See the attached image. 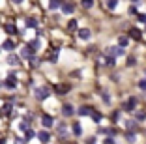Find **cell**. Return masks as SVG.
<instances>
[{
	"label": "cell",
	"mask_w": 146,
	"mask_h": 144,
	"mask_svg": "<svg viewBox=\"0 0 146 144\" xmlns=\"http://www.w3.org/2000/svg\"><path fill=\"white\" fill-rule=\"evenodd\" d=\"M49 96H51V90L47 88V86H39V88L34 90V98L39 99V101H43V99H47Z\"/></svg>",
	"instance_id": "1"
},
{
	"label": "cell",
	"mask_w": 146,
	"mask_h": 144,
	"mask_svg": "<svg viewBox=\"0 0 146 144\" xmlns=\"http://www.w3.org/2000/svg\"><path fill=\"white\" fill-rule=\"evenodd\" d=\"M58 54H60V47H52V51L51 52H47V60L51 64H54V62H58Z\"/></svg>",
	"instance_id": "2"
},
{
	"label": "cell",
	"mask_w": 146,
	"mask_h": 144,
	"mask_svg": "<svg viewBox=\"0 0 146 144\" xmlns=\"http://www.w3.org/2000/svg\"><path fill=\"white\" fill-rule=\"evenodd\" d=\"M73 11H75L73 2H64V4H62V13H64V15H71Z\"/></svg>",
	"instance_id": "3"
},
{
	"label": "cell",
	"mask_w": 146,
	"mask_h": 144,
	"mask_svg": "<svg viewBox=\"0 0 146 144\" xmlns=\"http://www.w3.org/2000/svg\"><path fill=\"white\" fill-rule=\"evenodd\" d=\"M135 105H137V98H129L127 101L124 103V110L131 112V110H135Z\"/></svg>",
	"instance_id": "4"
},
{
	"label": "cell",
	"mask_w": 146,
	"mask_h": 144,
	"mask_svg": "<svg viewBox=\"0 0 146 144\" xmlns=\"http://www.w3.org/2000/svg\"><path fill=\"white\" fill-rule=\"evenodd\" d=\"M41 123H43V127H52L54 125V118H52V116H49V114H43L41 116Z\"/></svg>",
	"instance_id": "5"
},
{
	"label": "cell",
	"mask_w": 146,
	"mask_h": 144,
	"mask_svg": "<svg viewBox=\"0 0 146 144\" xmlns=\"http://www.w3.org/2000/svg\"><path fill=\"white\" fill-rule=\"evenodd\" d=\"M107 54H111V56H122V54H124V47H109Z\"/></svg>",
	"instance_id": "6"
},
{
	"label": "cell",
	"mask_w": 146,
	"mask_h": 144,
	"mask_svg": "<svg viewBox=\"0 0 146 144\" xmlns=\"http://www.w3.org/2000/svg\"><path fill=\"white\" fill-rule=\"evenodd\" d=\"M79 116H90L92 112H94V109H92L90 105H82V107H79Z\"/></svg>",
	"instance_id": "7"
},
{
	"label": "cell",
	"mask_w": 146,
	"mask_h": 144,
	"mask_svg": "<svg viewBox=\"0 0 146 144\" xmlns=\"http://www.w3.org/2000/svg\"><path fill=\"white\" fill-rule=\"evenodd\" d=\"M38 139L41 140V142H49V140H51V135H49L47 127H45V129H43V131H39V133H38Z\"/></svg>",
	"instance_id": "8"
},
{
	"label": "cell",
	"mask_w": 146,
	"mask_h": 144,
	"mask_svg": "<svg viewBox=\"0 0 146 144\" xmlns=\"http://www.w3.org/2000/svg\"><path fill=\"white\" fill-rule=\"evenodd\" d=\"M34 49H32V47L30 45H26L25 47V49H23V51H21V56H25V58H30V56H34Z\"/></svg>",
	"instance_id": "9"
},
{
	"label": "cell",
	"mask_w": 146,
	"mask_h": 144,
	"mask_svg": "<svg viewBox=\"0 0 146 144\" xmlns=\"http://www.w3.org/2000/svg\"><path fill=\"white\" fill-rule=\"evenodd\" d=\"M4 86H6V88H9V90H15V88H17V81H15V77H9L8 81H4Z\"/></svg>",
	"instance_id": "10"
},
{
	"label": "cell",
	"mask_w": 146,
	"mask_h": 144,
	"mask_svg": "<svg viewBox=\"0 0 146 144\" xmlns=\"http://www.w3.org/2000/svg\"><path fill=\"white\" fill-rule=\"evenodd\" d=\"M129 38H131V39H137V41H139V39L142 38L141 30H139V28H131V30H129Z\"/></svg>",
	"instance_id": "11"
},
{
	"label": "cell",
	"mask_w": 146,
	"mask_h": 144,
	"mask_svg": "<svg viewBox=\"0 0 146 144\" xmlns=\"http://www.w3.org/2000/svg\"><path fill=\"white\" fill-rule=\"evenodd\" d=\"M30 122H32L30 116H26V118L23 120L21 123H19V129H21V131H28V125H30Z\"/></svg>",
	"instance_id": "12"
},
{
	"label": "cell",
	"mask_w": 146,
	"mask_h": 144,
	"mask_svg": "<svg viewBox=\"0 0 146 144\" xmlns=\"http://www.w3.org/2000/svg\"><path fill=\"white\" fill-rule=\"evenodd\" d=\"M90 36H92V32L88 28H81L79 30V38L81 39H90Z\"/></svg>",
	"instance_id": "13"
},
{
	"label": "cell",
	"mask_w": 146,
	"mask_h": 144,
	"mask_svg": "<svg viewBox=\"0 0 146 144\" xmlns=\"http://www.w3.org/2000/svg\"><path fill=\"white\" fill-rule=\"evenodd\" d=\"M62 0H49V9H58V8H62Z\"/></svg>",
	"instance_id": "14"
},
{
	"label": "cell",
	"mask_w": 146,
	"mask_h": 144,
	"mask_svg": "<svg viewBox=\"0 0 146 144\" xmlns=\"http://www.w3.org/2000/svg\"><path fill=\"white\" fill-rule=\"evenodd\" d=\"M4 30L8 32V34H15V32H17V26L13 25V23H6V25H4Z\"/></svg>",
	"instance_id": "15"
},
{
	"label": "cell",
	"mask_w": 146,
	"mask_h": 144,
	"mask_svg": "<svg viewBox=\"0 0 146 144\" xmlns=\"http://www.w3.org/2000/svg\"><path fill=\"white\" fill-rule=\"evenodd\" d=\"M8 64H9V66H19V64H21V60H19V56H17V54H9Z\"/></svg>",
	"instance_id": "16"
},
{
	"label": "cell",
	"mask_w": 146,
	"mask_h": 144,
	"mask_svg": "<svg viewBox=\"0 0 146 144\" xmlns=\"http://www.w3.org/2000/svg\"><path fill=\"white\" fill-rule=\"evenodd\" d=\"M73 112H75V109H73L71 105H64V107H62V114H64V116H71Z\"/></svg>",
	"instance_id": "17"
},
{
	"label": "cell",
	"mask_w": 146,
	"mask_h": 144,
	"mask_svg": "<svg viewBox=\"0 0 146 144\" xmlns=\"http://www.w3.org/2000/svg\"><path fill=\"white\" fill-rule=\"evenodd\" d=\"M2 49H4V51H13V49H15V43H13L11 39H6L4 45H2Z\"/></svg>",
	"instance_id": "18"
},
{
	"label": "cell",
	"mask_w": 146,
	"mask_h": 144,
	"mask_svg": "<svg viewBox=\"0 0 146 144\" xmlns=\"http://www.w3.org/2000/svg\"><path fill=\"white\" fill-rule=\"evenodd\" d=\"M28 45H30L32 49H34V51H39V47H41V41H39V38H36V39H32V41L28 43Z\"/></svg>",
	"instance_id": "19"
},
{
	"label": "cell",
	"mask_w": 146,
	"mask_h": 144,
	"mask_svg": "<svg viewBox=\"0 0 146 144\" xmlns=\"http://www.w3.org/2000/svg\"><path fill=\"white\" fill-rule=\"evenodd\" d=\"M73 133H75L77 137H81V135H82V127H81V123H79V122L73 123Z\"/></svg>",
	"instance_id": "20"
},
{
	"label": "cell",
	"mask_w": 146,
	"mask_h": 144,
	"mask_svg": "<svg viewBox=\"0 0 146 144\" xmlns=\"http://www.w3.org/2000/svg\"><path fill=\"white\" fill-rule=\"evenodd\" d=\"M127 43H129L127 36H120V38H118V45H120V47H127Z\"/></svg>",
	"instance_id": "21"
},
{
	"label": "cell",
	"mask_w": 146,
	"mask_h": 144,
	"mask_svg": "<svg viewBox=\"0 0 146 144\" xmlns=\"http://www.w3.org/2000/svg\"><path fill=\"white\" fill-rule=\"evenodd\" d=\"M90 116H92V120H94L96 123H99V122H101V118H103V116H101V112H98V110H94Z\"/></svg>",
	"instance_id": "22"
},
{
	"label": "cell",
	"mask_w": 146,
	"mask_h": 144,
	"mask_svg": "<svg viewBox=\"0 0 146 144\" xmlns=\"http://www.w3.org/2000/svg\"><path fill=\"white\" fill-rule=\"evenodd\" d=\"M125 140H127V142H135V133H133V129H129V131L125 133Z\"/></svg>",
	"instance_id": "23"
},
{
	"label": "cell",
	"mask_w": 146,
	"mask_h": 144,
	"mask_svg": "<svg viewBox=\"0 0 146 144\" xmlns=\"http://www.w3.org/2000/svg\"><path fill=\"white\" fill-rule=\"evenodd\" d=\"M56 92H58V94H66V92H69V86H68V84H60V86H56Z\"/></svg>",
	"instance_id": "24"
},
{
	"label": "cell",
	"mask_w": 146,
	"mask_h": 144,
	"mask_svg": "<svg viewBox=\"0 0 146 144\" xmlns=\"http://www.w3.org/2000/svg\"><path fill=\"white\" fill-rule=\"evenodd\" d=\"M26 26H28V28H36V26H38V21H36V19H26Z\"/></svg>",
	"instance_id": "25"
},
{
	"label": "cell",
	"mask_w": 146,
	"mask_h": 144,
	"mask_svg": "<svg viewBox=\"0 0 146 144\" xmlns=\"http://www.w3.org/2000/svg\"><path fill=\"white\" fill-rule=\"evenodd\" d=\"M114 58H116V56H111V54H109L107 58H103V60H105V64H107V66H114V64H116Z\"/></svg>",
	"instance_id": "26"
},
{
	"label": "cell",
	"mask_w": 146,
	"mask_h": 144,
	"mask_svg": "<svg viewBox=\"0 0 146 144\" xmlns=\"http://www.w3.org/2000/svg\"><path fill=\"white\" fill-rule=\"evenodd\" d=\"M125 127H127V129H135V127H137V120H127V122H125Z\"/></svg>",
	"instance_id": "27"
},
{
	"label": "cell",
	"mask_w": 146,
	"mask_h": 144,
	"mask_svg": "<svg viewBox=\"0 0 146 144\" xmlns=\"http://www.w3.org/2000/svg\"><path fill=\"white\" fill-rule=\"evenodd\" d=\"M81 4H82V8H86V9H90L92 6H94V0H82Z\"/></svg>",
	"instance_id": "28"
},
{
	"label": "cell",
	"mask_w": 146,
	"mask_h": 144,
	"mask_svg": "<svg viewBox=\"0 0 146 144\" xmlns=\"http://www.w3.org/2000/svg\"><path fill=\"white\" fill-rule=\"evenodd\" d=\"M34 137H36V133L32 131V129H28V131L25 133V140H32V139H34Z\"/></svg>",
	"instance_id": "29"
},
{
	"label": "cell",
	"mask_w": 146,
	"mask_h": 144,
	"mask_svg": "<svg viewBox=\"0 0 146 144\" xmlns=\"http://www.w3.org/2000/svg\"><path fill=\"white\" fill-rule=\"evenodd\" d=\"M11 109H13L11 103H6V105L2 107V112H4V114H9V112H11Z\"/></svg>",
	"instance_id": "30"
},
{
	"label": "cell",
	"mask_w": 146,
	"mask_h": 144,
	"mask_svg": "<svg viewBox=\"0 0 146 144\" xmlns=\"http://www.w3.org/2000/svg\"><path fill=\"white\" fill-rule=\"evenodd\" d=\"M146 118V112H142V110H141V112H137V114H135V120H137V122H142V120H144Z\"/></svg>",
	"instance_id": "31"
},
{
	"label": "cell",
	"mask_w": 146,
	"mask_h": 144,
	"mask_svg": "<svg viewBox=\"0 0 146 144\" xmlns=\"http://www.w3.org/2000/svg\"><path fill=\"white\" fill-rule=\"evenodd\" d=\"M28 60H30V66H32V68H34V66H38V64H39V58H38V56H30V58H28Z\"/></svg>",
	"instance_id": "32"
},
{
	"label": "cell",
	"mask_w": 146,
	"mask_h": 144,
	"mask_svg": "<svg viewBox=\"0 0 146 144\" xmlns=\"http://www.w3.org/2000/svg\"><path fill=\"white\" fill-rule=\"evenodd\" d=\"M116 4H118V0H107V8L109 9H114Z\"/></svg>",
	"instance_id": "33"
},
{
	"label": "cell",
	"mask_w": 146,
	"mask_h": 144,
	"mask_svg": "<svg viewBox=\"0 0 146 144\" xmlns=\"http://www.w3.org/2000/svg\"><path fill=\"white\" fill-rule=\"evenodd\" d=\"M68 28L69 30H75V28H77V21H75V19H71V21L68 23Z\"/></svg>",
	"instance_id": "34"
},
{
	"label": "cell",
	"mask_w": 146,
	"mask_h": 144,
	"mask_svg": "<svg viewBox=\"0 0 146 144\" xmlns=\"http://www.w3.org/2000/svg\"><path fill=\"white\" fill-rule=\"evenodd\" d=\"M58 133H60V137L64 139V135H66V125H64V123H60V125H58Z\"/></svg>",
	"instance_id": "35"
},
{
	"label": "cell",
	"mask_w": 146,
	"mask_h": 144,
	"mask_svg": "<svg viewBox=\"0 0 146 144\" xmlns=\"http://www.w3.org/2000/svg\"><path fill=\"white\" fill-rule=\"evenodd\" d=\"M137 19L141 23H146V13H137Z\"/></svg>",
	"instance_id": "36"
},
{
	"label": "cell",
	"mask_w": 146,
	"mask_h": 144,
	"mask_svg": "<svg viewBox=\"0 0 146 144\" xmlns=\"http://www.w3.org/2000/svg\"><path fill=\"white\" fill-rule=\"evenodd\" d=\"M101 96H103V101H105V103H111V96H109L107 92H103Z\"/></svg>",
	"instance_id": "37"
},
{
	"label": "cell",
	"mask_w": 146,
	"mask_h": 144,
	"mask_svg": "<svg viewBox=\"0 0 146 144\" xmlns=\"http://www.w3.org/2000/svg\"><path fill=\"white\" fill-rule=\"evenodd\" d=\"M139 88H141V90H144V92H146V79H142V81L139 82Z\"/></svg>",
	"instance_id": "38"
},
{
	"label": "cell",
	"mask_w": 146,
	"mask_h": 144,
	"mask_svg": "<svg viewBox=\"0 0 146 144\" xmlns=\"http://www.w3.org/2000/svg\"><path fill=\"white\" fill-rule=\"evenodd\" d=\"M118 118H120V112H112V122H118Z\"/></svg>",
	"instance_id": "39"
},
{
	"label": "cell",
	"mask_w": 146,
	"mask_h": 144,
	"mask_svg": "<svg viewBox=\"0 0 146 144\" xmlns=\"http://www.w3.org/2000/svg\"><path fill=\"white\" fill-rule=\"evenodd\" d=\"M127 66H129V68H131V66H135V58H133V56H131V58H127Z\"/></svg>",
	"instance_id": "40"
},
{
	"label": "cell",
	"mask_w": 146,
	"mask_h": 144,
	"mask_svg": "<svg viewBox=\"0 0 146 144\" xmlns=\"http://www.w3.org/2000/svg\"><path fill=\"white\" fill-rule=\"evenodd\" d=\"M129 13H131V15H137V8H135V6H131V8H129Z\"/></svg>",
	"instance_id": "41"
},
{
	"label": "cell",
	"mask_w": 146,
	"mask_h": 144,
	"mask_svg": "<svg viewBox=\"0 0 146 144\" xmlns=\"http://www.w3.org/2000/svg\"><path fill=\"white\" fill-rule=\"evenodd\" d=\"M114 142V139H112V137H109V139H105V144H112Z\"/></svg>",
	"instance_id": "42"
},
{
	"label": "cell",
	"mask_w": 146,
	"mask_h": 144,
	"mask_svg": "<svg viewBox=\"0 0 146 144\" xmlns=\"http://www.w3.org/2000/svg\"><path fill=\"white\" fill-rule=\"evenodd\" d=\"M11 2H15V4H21L23 0H11Z\"/></svg>",
	"instance_id": "43"
},
{
	"label": "cell",
	"mask_w": 146,
	"mask_h": 144,
	"mask_svg": "<svg viewBox=\"0 0 146 144\" xmlns=\"http://www.w3.org/2000/svg\"><path fill=\"white\" fill-rule=\"evenodd\" d=\"M133 2H139V0H133Z\"/></svg>",
	"instance_id": "44"
}]
</instances>
